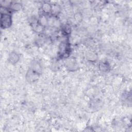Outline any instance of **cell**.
I'll return each mask as SVG.
<instances>
[{"instance_id":"cell-1","label":"cell","mask_w":132,"mask_h":132,"mask_svg":"<svg viewBox=\"0 0 132 132\" xmlns=\"http://www.w3.org/2000/svg\"><path fill=\"white\" fill-rule=\"evenodd\" d=\"M11 16L10 15L7 13H1V27L3 28H6L9 27L11 25Z\"/></svg>"},{"instance_id":"cell-2","label":"cell","mask_w":132,"mask_h":132,"mask_svg":"<svg viewBox=\"0 0 132 132\" xmlns=\"http://www.w3.org/2000/svg\"><path fill=\"white\" fill-rule=\"evenodd\" d=\"M60 46H61V48L59 50L60 52V54L62 55V56H63L69 53V50L70 48L69 47V45H67V43H62L61 45H60Z\"/></svg>"},{"instance_id":"cell-3","label":"cell","mask_w":132,"mask_h":132,"mask_svg":"<svg viewBox=\"0 0 132 132\" xmlns=\"http://www.w3.org/2000/svg\"><path fill=\"white\" fill-rule=\"evenodd\" d=\"M10 57H13V58H9L10 62L12 64L14 63L15 62H17V61H18V60L19 59V57L16 53H11L10 55Z\"/></svg>"}]
</instances>
